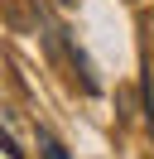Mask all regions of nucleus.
Masks as SVG:
<instances>
[{"mask_svg":"<svg viewBox=\"0 0 154 159\" xmlns=\"http://www.w3.org/2000/svg\"><path fill=\"white\" fill-rule=\"evenodd\" d=\"M38 154L43 159H67V149H63V140H58L53 130H38Z\"/></svg>","mask_w":154,"mask_h":159,"instance_id":"1","label":"nucleus"},{"mask_svg":"<svg viewBox=\"0 0 154 159\" xmlns=\"http://www.w3.org/2000/svg\"><path fill=\"white\" fill-rule=\"evenodd\" d=\"M63 5H72V0H63Z\"/></svg>","mask_w":154,"mask_h":159,"instance_id":"2","label":"nucleus"}]
</instances>
